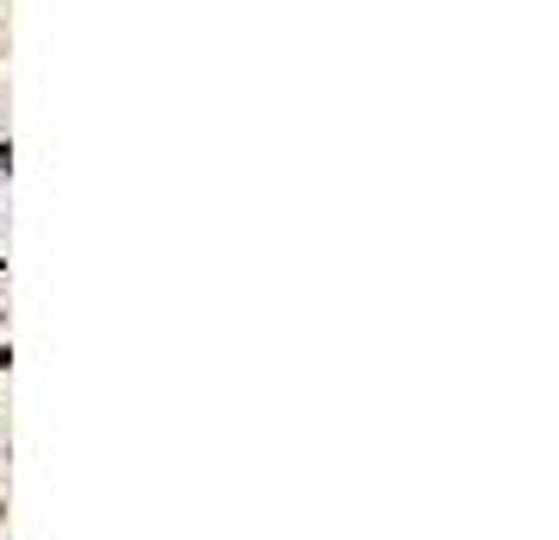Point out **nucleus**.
Masks as SVG:
<instances>
[{"label":"nucleus","mask_w":559,"mask_h":540,"mask_svg":"<svg viewBox=\"0 0 559 540\" xmlns=\"http://www.w3.org/2000/svg\"><path fill=\"white\" fill-rule=\"evenodd\" d=\"M0 528H7V496H0Z\"/></svg>","instance_id":"nucleus-2"},{"label":"nucleus","mask_w":559,"mask_h":540,"mask_svg":"<svg viewBox=\"0 0 559 540\" xmlns=\"http://www.w3.org/2000/svg\"><path fill=\"white\" fill-rule=\"evenodd\" d=\"M7 371H13V346H7V339H0V377H7Z\"/></svg>","instance_id":"nucleus-1"},{"label":"nucleus","mask_w":559,"mask_h":540,"mask_svg":"<svg viewBox=\"0 0 559 540\" xmlns=\"http://www.w3.org/2000/svg\"><path fill=\"white\" fill-rule=\"evenodd\" d=\"M0 45H7V26H0Z\"/></svg>","instance_id":"nucleus-4"},{"label":"nucleus","mask_w":559,"mask_h":540,"mask_svg":"<svg viewBox=\"0 0 559 540\" xmlns=\"http://www.w3.org/2000/svg\"><path fill=\"white\" fill-rule=\"evenodd\" d=\"M0 334H7V309H0Z\"/></svg>","instance_id":"nucleus-3"}]
</instances>
